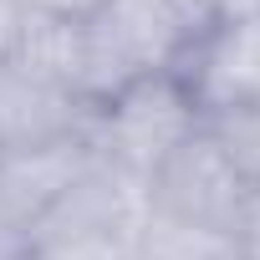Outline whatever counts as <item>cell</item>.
I'll use <instances>...</instances> for the list:
<instances>
[{"instance_id":"obj_11","label":"cell","mask_w":260,"mask_h":260,"mask_svg":"<svg viewBox=\"0 0 260 260\" xmlns=\"http://www.w3.org/2000/svg\"><path fill=\"white\" fill-rule=\"evenodd\" d=\"M21 36H26V16H21V6H16V0H0V61L21 46Z\"/></svg>"},{"instance_id":"obj_9","label":"cell","mask_w":260,"mask_h":260,"mask_svg":"<svg viewBox=\"0 0 260 260\" xmlns=\"http://www.w3.org/2000/svg\"><path fill=\"white\" fill-rule=\"evenodd\" d=\"M199 16L209 26H235V21H255L260 16V0H194Z\"/></svg>"},{"instance_id":"obj_5","label":"cell","mask_w":260,"mask_h":260,"mask_svg":"<svg viewBox=\"0 0 260 260\" xmlns=\"http://www.w3.org/2000/svg\"><path fill=\"white\" fill-rule=\"evenodd\" d=\"M199 122L230 107L260 102V16L235 26H204L174 67Z\"/></svg>"},{"instance_id":"obj_8","label":"cell","mask_w":260,"mask_h":260,"mask_svg":"<svg viewBox=\"0 0 260 260\" xmlns=\"http://www.w3.org/2000/svg\"><path fill=\"white\" fill-rule=\"evenodd\" d=\"M26 21H41V26H87L107 0H16Z\"/></svg>"},{"instance_id":"obj_4","label":"cell","mask_w":260,"mask_h":260,"mask_svg":"<svg viewBox=\"0 0 260 260\" xmlns=\"http://www.w3.org/2000/svg\"><path fill=\"white\" fill-rule=\"evenodd\" d=\"M92 102L26 51L0 61V153H26L67 138H92Z\"/></svg>"},{"instance_id":"obj_1","label":"cell","mask_w":260,"mask_h":260,"mask_svg":"<svg viewBox=\"0 0 260 260\" xmlns=\"http://www.w3.org/2000/svg\"><path fill=\"white\" fill-rule=\"evenodd\" d=\"M209 21L194 0H107L77 26V87L92 107H102L127 82L174 72L179 56Z\"/></svg>"},{"instance_id":"obj_10","label":"cell","mask_w":260,"mask_h":260,"mask_svg":"<svg viewBox=\"0 0 260 260\" xmlns=\"http://www.w3.org/2000/svg\"><path fill=\"white\" fill-rule=\"evenodd\" d=\"M240 255L260 260V184H250V199H245V214H240Z\"/></svg>"},{"instance_id":"obj_7","label":"cell","mask_w":260,"mask_h":260,"mask_svg":"<svg viewBox=\"0 0 260 260\" xmlns=\"http://www.w3.org/2000/svg\"><path fill=\"white\" fill-rule=\"evenodd\" d=\"M199 127L214 138V148L230 158V169H235L245 184H260V102L214 112V117H204Z\"/></svg>"},{"instance_id":"obj_6","label":"cell","mask_w":260,"mask_h":260,"mask_svg":"<svg viewBox=\"0 0 260 260\" xmlns=\"http://www.w3.org/2000/svg\"><path fill=\"white\" fill-rule=\"evenodd\" d=\"M97 158L92 138H67V143H46V148H26V153H0V214L16 219L21 230H31Z\"/></svg>"},{"instance_id":"obj_2","label":"cell","mask_w":260,"mask_h":260,"mask_svg":"<svg viewBox=\"0 0 260 260\" xmlns=\"http://www.w3.org/2000/svg\"><path fill=\"white\" fill-rule=\"evenodd\" d=\"M143 194H148V219L174 224V230H194L209 240H230L240 250V214H245L250 184L230 169V158L214 148V138L204 127L189 133L143 179Z\"/></svg>"},{"instance_id":"obj_3","label":"cell","mask_w":260,"mask_h":260,"mask_svg":"<svg viewBox=\"0 0 260 260\" xmlns=\"http://www.w3.org/2000/svg\"><path fill=\"white\" fill-rule=\"evenodd\" d=\"M189 133H199V112H194V102H189V92L179 87L174 72H153V77L127 82L122 92H112L92 112V148L112 169L133 174L138 184Z\"/></svg>"}]
</instances>
